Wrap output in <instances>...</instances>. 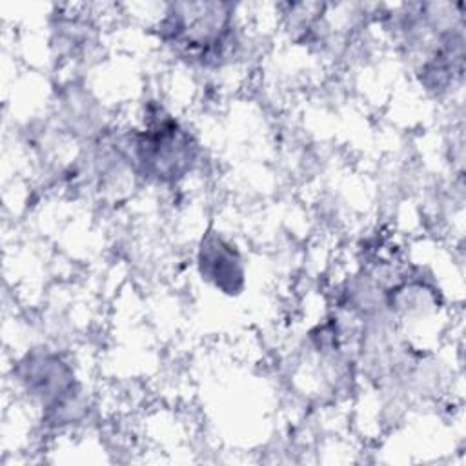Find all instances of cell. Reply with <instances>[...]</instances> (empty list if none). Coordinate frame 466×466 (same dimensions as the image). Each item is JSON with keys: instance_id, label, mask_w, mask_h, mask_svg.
Masks as SVG:
<instances>
[{"instance_id": "1", "label": "cell", "mask_w": 466, "mask_h": 466, "mask_svg": "<svg viewBox=\"0 0 466 466\" xmlns=\"http://www.w3.org/2000/svg\"><path fill=\"white\" fill-rule=\"evenodd\" d=\"M384 22L424 91L442 96L459 86L464 71L461 2L402 4Z\"/></svg>"}, {"instance_id": "2", "label": "cell", "mask_w": 466, "mask_h": 466, "mask_svg": "<svg viewBox=\"0 0 466 466\" xmlns=\"http://www.w3.org/2000/svg\"><path fill=\"white\" fill-rule=\"evenodd\" d=\"M153 29L177 60L200 69L233 64L246 44L238 5L228 2L164 4Z\"/></svg>"}, {"instance_id": "3", "label": "cell", "mask_w": 466, "mask_h": 466, "mask_svg": "<svg viewBox=\"0 0 466 466\" xmlns=\"http://www.w3.org/2000/svg\"><path fill=\"white\" fill-rule=\"evenodd\" d=\"M137 178L173 187L200 164L202 147L193 131L157 102H149L137 127L122 135Z\"/></svg>"}, {"instance_id": "4", "label": "cell", "mask_w": 466, "mask_h": 466, "mask_svg": "<svg viewBox=\"0 0 466 466\" xmlns=\"http://www.w3.org/2000/svg\"><path fill=\"white\" fill-rule=\"evenodd\" d=\"M13 371L20 391L40 411L47 428H69L87 415L86 388L60 351L47 346L31 348L16 360Z\"/></svg>"}, {"instance_id": "5", "label": "cell", "mask_w": 466, "mask_h": 466, "mask_svg": "<svg viewBox=\"0 0 466 466\" xmlns=\"http://www.w3.org/2000/svg\"><path fill=\"white\" fill-rule=\"evenodd\" d=\"M195 269L204 284L226 297H238L246 289V257L242 249L218 229H208L197 242Z\"/></svg>"}]
</instances>
